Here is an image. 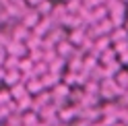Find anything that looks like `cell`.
Listing matches in <instances>:
<instances>
[{
  "label": "cell",
  "mask_w": 128,
  "mask_h": 126,
  "mask_svg": "<svg viewBox=\"0 0 128 126\" xmlns=\"http://www.w3.org/2000/svg\"><path fill=\"white\" fill-rule=\"evenodd\" d=\"M27 46L25 42H17V39H10L8 44H6V54H10V56H17V58H23L27 54Z\"/></svg>",
  "instance_id": "cell-1"
},
{
  "label": "cell",
  "mask_w": 128,
  "mask_h": 126,
  "mask_svg": "<svg viewBox=\"0 0 128 126\" xmlns=\"http://www.w3.org/2000/svg\"><path fill=\"white\" fill-rule=\"evenodd\" d=\"M39 19H42V17L37 14V10H35V8H27V12L21 17V23H23V25H25L27 29H33L37 23H39Z\"/></svg>",
  "instance_id": "cell-2"
},
{
  "label": "cell",
  "mask_w": 128,
  "mask_h": 126,
  "mask_svg": "<svg viewBox=\"0 0 128 126\" xmlns=\"http://www.w3.org/2000/svg\"><path fill=\"white\" fill-rule=\"evenodd\" d=\"M31 29H27L23 23H19V25H14L12 31H10V39H17V42H25V39L29 37Z\"/></svg>",
  "instance_id": "cell-3"
},
{
  "label": "cell",
  "mask_w": 128,
  "mask_h": 126,
  "mask_svg": "<svg viewBox=\"0 0 128 126\" xmlns=\"http://www.w3.org/2000/svg\"><path fill=\"white\" fill-rule=\"evenodd\" d=\"M72 52H74L72 50V44H70L68 39H62L60 44H56V54H58L60 58H64V60H68Z\"/></svg>",
  "instance_id": "cell-4"
},
{
  "label": "cell",
  "mask_w": 128,
  "mask_h": 126,
  "mask_svg": "<svg viewBox=\"0 0 128 126\" xmlns=\"http://www.w3.org/2000/svg\"><path fill=\"white\" fill-rule=\"evenodd\" d=\"M10 95H12V99H21V97H25V95H27V87H25V83H23V81L14 83L12 87H10Z\"/></svg>",
  "instance_id": "cell-5"
},
{
  "label": "cell",
  "mask_w": 128,
  "mask_h": 126,
  "mask_svg": "<svg viewBox=\"0 0 128 126\" xmlns=\"http://www.w3.org/2000/svg\"><path fill=\"white\" fill-rule=\"evenodd\" d=\"M52 8H54V4H52V0H44V2H39L35 6V10L39 17H50L52 14Z\"/></svg>",
  "instance_id": "cell-6"
},
{
  "label": "cell",
  "mask_w": 128,
  "mask_h": 126,
  "mask_svg": "<svg viewBox=\"0 0 128 126\" xmlns=\"http://www.w3.org/2000/svg\"><path fill=\"white\" fill-rule=\"evenodd\" d=\"M116 85H118V87H122V89L128 87V70H120V72H118V76H116Z\"/></svg>",
  "instance_id": "cell-7"
},
{
  "label": "cell",
  "mask_w": 128,
  "mask_h": 126,
  "mask_svg": "<svg viewBox=\"0 0 128 126\" xmlns=\"http://www.w3.org/2000/svg\"><path fill=\"white\" fill-rule=\"evenodd\" d=\"M10 99H12L10 91H0V106H8Z\"/></svg>",
  "instance_id": "cell-8"
},
{
  "label": "cell",
  "mask_w": 128,
  "mask_h": 126,
  "mask_svg": "<svg viewBox=\"0 0 128 126\" xmlns=\"http://www.w3.org/2000/svg\"><path fill=\"white\" fill-rule=\"evenodd\" d=\"M25 122H27V126H35L37 124V116L35 114H27L25 116Z\"/></svg>",
  "instance_id": "cell-9"
},
{
  "label": "cell",
  "mask_w": 128,
  "mask_h": 126,
  "mask_svg": "<svg viewBox=\"0 0 128 126\" xmlns=\"http://www.w3.org/2000/svg\"><path fill=\"white\" fill-rule=\"evenodd\" d=\"M60 118H62V120H66V118H72V112H70V110H62Z\"/></svg>",
  "instance_id": "cell-10"
},
{
  "label": "cell",
  "mask_w": 128,
  "mask_h": 126,
  "mask_svg": "<svg viewBox=\"0 0 128 126\" xmlns=\"http://www.w3.org/2000/svg\"><path fill=\"white\" fill-rule=\"evenodd\" d=\"M39 2H44V0H25V4H27V6H37Z\"/></svg>",
  "instance_id": "cell-11"
},
{
  "label": "cell",
  "mask_w": 128,
  "mask_h": 126,
  "mask_svg": "<svg viewBox=\"0 0 128 126\" xmlns=\"http://www.w3.org/2000/svg\"><path fill=\"white\" fill-rule=\"evenodd\" d=\"M124 23H126V25H124V27H126V29H128V17H126V21H124Z\"/></svg>",
  "instance_id": "cell-12"
},
{
  "label": "cell",
  "mask_w": 128,
  "mask_h": 126,
  "mask_svg": "<svg viewBox=\"0 0 128 126\" xmlns=\"http://www.w3.org/2000/svg\"><path fill=\"white\" fill-rule=\"evenodd\" d=\"M122 2H124V4H128V0H122Z\"/></svg>",
  "instance_id": "cell-13"
},
{
  "label": "cell",
  "mask_w": 128,
  "mask_h": 126,
  "mask_svg": "<svg viewBox=\"0 0 128 126\" xmlns=\"http://www.w3.org/2000/svg\"><path fill=\"white\" fill-rule=\"evenodd\" d=\"M116 126H126V124H116Z\"/></svg>",
  "instance_id": "cell-14"
},
{
  "label": "cell",
  "mask_w": 128,
  "mask_h": 126,
  "mask_svg": "<svg viewBox=\"0 0 128 126\" xmlns=\"http://www.w3.org/2000/svg\"><path fill=\"white\" fill-rule=\"evenodd\" d=\"M64 2H68V0H64Z\"/></svg>",
  "instance_id": "cell-15"
},
{
  "label": "cell",
  "mask_w": 128,
  "mask_h": 126,
  "mask_svg": "<svg viewBox=\"0 0 128 126\" xmlns=\"http://www.w3.org/2000/svg\"><path fill=\"white\" fill-rule=\"evenodd\" d=\"M126 89H128V87H126Z\"/></svg>",
  "instance_id": "cell-16"
}]
</instances>
